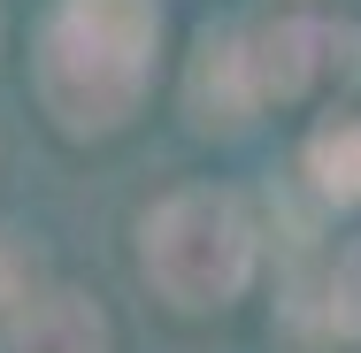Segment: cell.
Segmentation results:
<instances>
[{
  "label": "cell",
  "mask_w": 361,
  "mask_h": 353,
  "mask_svg": "<svg viewBox=\"0 0 361 353\" xmlns=\"http://www.w3.org/2000/svg\"><path fill=\"white\" fill-rule=\"evenodd\" d=\"M154 54V8L146 0H70L47 31L39 92L70 131H108L146 85Z\"/></svg>",
  "instance_id": "obj_1"
},
{
  "label": "cell",
  "mask_w": 361,
  "mask_h": 353,
  "mask_svg": "<svg viewBox=\"0 0 361 353\" xmlns=\"http://www.w3.org/2000/svg\"><path fill=\"white\" fill-rule=\"evenodd\" d=\"M254 269V230L231 192H177L146 223V277L177 307H216Z\"/></svg>",
  "instance_id": "obj_2"
},
{
  "label": "cell",
  "mask_w": 361,
  "mask_h": 353,
  "mask_svg": "<svg viewBox=\"0 0 361 353\" xmlns=\"http://www.w3.org/2000/svg\"><path fill=\"white\" fill-rule=\"evenodd\" d=\"M361 77V39L354 31H338V23H315V16H292L269 31V54H262V85L269 92H315V85H346Z\"/></svg>",
  "instance_id": "obj_3"
},
{
  "label": "cell",
  "mask_w": 361,
  "mask_h": 353,
  "mask_svg": "<svg viewBox=\"0 0 361 353\" xmlns=\"http://www.w3.org/2000/svg\"><path fill=\"white\" fill-rule=\"evenodd\" d=\"M8 353H100V315L85 299H31L8 330Z\"/></svg>",
  "instance_id": "obj_4"
},
{
  "label": "cell",
  "mask_w": 361,
  "mask_h": 353,
  "mask_svg": "<svg viewBox=\"0 0 361 353\" xmlns=\"http://www.w3.org/2000/svg\"><path fill=\"white\" fill-rule=\"evenodd\" d=\"M307 161H315V177H323V192H331V200H361V123L323 131Z\"/></svg>",
  "instance_id": "obj_5"
},
{
  "label": "cell",
  "mask_w": 361,
  "mask_h": 353,
  "mask_svg": "<svg viewBox=\"0 0 361 353\" xmlns=\"http://www.w3.org/2000/svg\"><path fill=\"white\" fill-rule=\"evenodd\" d=\"M331 299H338V315L361 330V238L346 246V261H338V277H331Z\"/></svg>",
  "instance_id": "obj_6"
}]
</instances>
